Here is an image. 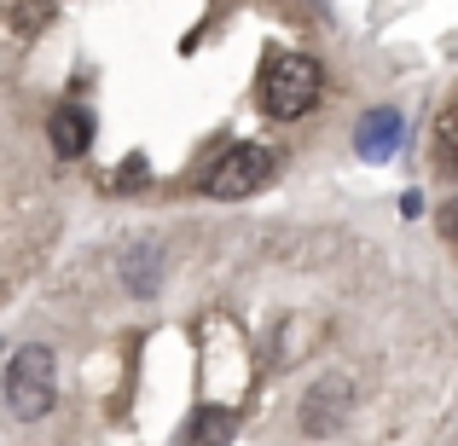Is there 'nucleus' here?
Masks as SVG:
<instances>
[{
    "label": "nucleus",
    "instance_id": "nucleus-1",
    "mask_svg": "<svg viewBox=\"0 0 458 446\" xmlns=\"http://www.w3.org/2000/svg\"><path fill=\"white\" fill-rule=\"evenodd\" d=\"M53 348H41V342H23L18 354H12V366H6V406H12V417L18 424H35V417H47L53 412Z\"/></svg>",
    "mask_w": 458,
    "mask_h": 446
},
{
    "label": "nucleus",
    "instance_id": "nucleus-2",
    "mask_svg": "<svg viewBox=\"0 0 458 446\" xmlns=\"http://www.w3.org/2000/svg\"><path fill=\"white\" fill-rule=\"evenodd\" d=\"M319 93H325V76H319V64L302 58V53H284L279 64L267 70V111L279 116V122L308 116L313 105H319Z\"/></svg>",
    "mask_w": 458,
    "mask_h": 446
},
{
    "label": "nucleus",
    "instance_id": "nucleus-3",
    "mask_svg": "<svg viewBox=\"0 0 458 446\" xmlns=\"http://www.w3.org/2000/svg\"><path fill=\"white\" fill-rule=\"evenodd\" d=\"M267 180H273V151H261V146H233L221 163L209 168L203 191H209V198H250V191H261Z\"/></svg>",
    "mask_w": 458,
    "mask_h": 446
},
{
    "label": "nucleus",
    "instance_id": "nucleus-4",
    "mask_svg": "<svg viewBox=\"0 0 458 446\" xmlns=\"http://www.w3.org/2000/svg\"><path fill=\"white\" fill-rule=\"evenodd\" d=\"M348 406H354V394H348V377H319L308 389L302 400V435H336V429L348 424Z\"/></svg>",
    "mask_w": 458,
    "mask_h": 446
},
{
    "label": "nucleus",
    "instance_id": "nucleus-5",
    "mask_svg": "<svg viewBox=\"0 0 458 446\" xmlns=\"http://www.w3.org/2000/svg\"><path fill=\"white\" fill-rule=\"evenodd\" d=\"M354 151L366 156V163H389V156L401 151V111H394V105H377V111L360 116V128H354Z\"/></svg>",
    "mask_w": 458,
    "mask_h": 446
},
{
    "label": "nucleus",
    "instance_id": "nucleus-6",
    "mask_svg": "<svg viewBox=\"0 0 458 446\" xmlns=\"http://www.w3.org/2000/svg\"><path fill=\"white\" fill-rule=\"evenodd\" d=\"M47 134H53V151L64 156V163H76V156L93 146V116L81 111V105H58L53 122H47Z\"/></svg>",
    "mask_w": 458,
    "mask_h": 446
},
{
    "label": "nucleus",
    "instance_id": "nucleus-7",
    "mask_svg": "<svg viewBox=\"0 0 458 446\" xmlns=\"http://www.w3.org/2000/svg\"><path fill=\"white\" fill-rule=\"evenodd\" d=\"M238 429V417L226 412V406H203L198 417L186 424V435H180V446H226Z\"/></svg>",
    "mask_w": 458,
    "mask_h": 446
},
{
    "label": "nucleus",
    "instance_id": "nucleus-8",
    "mask_svg": "<svg viewBox=\"0 0 458 446\" xmlns=\"http://www.w3.org/2000/svg\"><path fill=\"white\" fill-rule=\"evenodd\" d=\"M441 163L458 168V111L447 116V122H441Z\"/></svg>",
    "mask_w": 458,
    "mask_h": 446
},
{
    "label": "nucleus",
    "instance_id": "nucleus-9",
    "mask_svg": "<svg viewBox=\"0 0 458 446\" xmlns=\"http://www.w3.org/2000/svg\"><path fill=\"white\" fill-rule=\"evenodd\" d=\"M116 186H123V191L146 186V163H140V156H128V163H123V174H116Z\"/></svg>",
    "mask_w": 458,
    "mask_h": 446
}]
</instances>
